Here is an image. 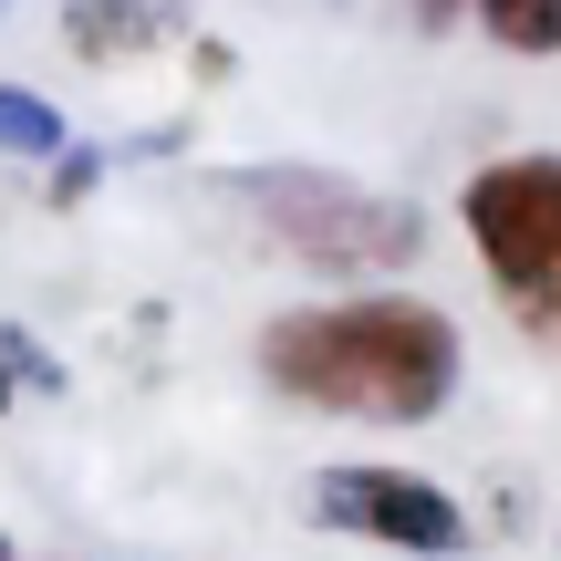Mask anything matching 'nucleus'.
Here are the masks:
<instances>
[{"label": "nucleus", "mask_w": 561, "mask_h": 561, "mask_svg": "<svg viewBox=\"0 0 561 561\" xmlns=\"http://www.w3.org/2000/svg\"><path fill=\"white\" fill-rule=\"evenodd\" d=\"M261 385L301 416H343V426H426L458 405L468 375V333L447 301L426 291H322V301H280L250 343Z\"/></svg>", "instance_id": "1"}, {"label": "nucleus", "mask_w": 561, "mask_h": 561, "mask_svg": "<svg viewBox=\"0 0 561 561\" xmlns=\"http://www.w3.org/2000/svg\"><path fill=\"white\" fill-rule=\"evenodd\" d=\"M229 198L291 271H322V280H396L426 250V219L405 198H375L354 178H322V167H250Z\"/></svg>", "instance_id": "2"}, {"label": "nucleus", "mask_w": 561, "mask_h": 561, "mask_svg": "<svg viewBox=\"0 0 561 561\" xmlns=\"http://www.w3.org/2000/svg\"><path fill=\"white\" fill-rule=\"evenodd\" d=\"M458 229L479 250L489 291L520 322H551V301H561V146H520V157L468 167Z\"/></svg>", "instance_id": "3"}, {"label": "nucleus", "mask_w": 561, "mask_h": 561, "mask_svg": "<svg viewBox=\"0 0 561 561\" xmlns=\"http://www.w3.org/2000/svg\"><path fill=\"white\" fill-rule=\"evenodd\" d=\"M312 520L343 530V541L405 551V561H468V551H479V530H468L458 489H437L426 468H396V458L322 468V479H312Z\"/></svg>", "instance_id": "4"}, {"label": "nucleus", "mask_w": 561, "mask_h": 561, "mask_svg": "<svg viewBox=\"0 0 561 561\" xmlns=\"http://www.w3.org/2000/svg\"><path fill=\"white\" fill-rule=\"evenodd\" d=\"M187 32L178 0H62V42L73 62H146Z\"/></svg>", "instance_id": "5"}, {"label": "nucleus", "mask_w": 561, "mask_h": 561, "mask_svg": "<svg viewBox=\"0 0 561 561\" xmlns=\"http://www.w3.org/2000/svg\"><path fill=\"white\" fill-rule=\"evenodd\" d=\"M468 21L520 62H561V0H468Z\"/></svg>", "instance_id": "6"}, {"label": "nucleus", "mask_w": 561, "mask_h": 561, "mask_svg": "<svg viewBox=\"0 0 561 561\" xmlns=\"http://www.w3.org/2000/svg\"><path fill=\"white\" fill-rule=\"evenodd\" d=\"M0 146H11V157H42V167L62 157V115L32 94V83H0Z\"/></svg>", "instance_id": "7"}, {"label": "nucleus", "mask_w": 561, "mask_h": 561, "mask_svg": "<svg viewBox=\"0 0 561 561\" xmlns=\"http://www.w3.org/2000/svg\"><path fill=\"white\" fill-rule=\"evenodd\" d=\"M94 178H104V157H94V146H62V157H53V208H73Z\"/></svg>", "instance_id": "8"}, {"label": "nucleus", "mask_w": 561, "mask_h": 561, "mask_svg": "<svg viewBox=\"0 0 561 561\" xmlns=\"http://www.w3.org/2000/svg\"><path fill=\"white\" fill-rule=\"evenodd\" d=\"M405 21H416L426 42H447V32H458V21H468V0H405Z\"/></svg>", "instance_id": "9"}, {"label": "nucleus", "mask_w": 561, "mask_h": 561, "mask_svg": "<svg viewBox=\"0 0 561 561\" xmlns=\"http://www.w3.org/2000/svg\"><path fill=\"white\" fill-rule=\"evenodd\" d=\"M187 73H198V83H229V42H187Z\"/></svg>", "instance_id": "10"}, {"label": "nucleus", "mask_w": 561, "mask_h": 561, "mask_svg": "<svg viewBox=\"0 0 561 561\" xmlns=\"http://www.w3.org/2000/svg\"><path fill=\"white\" fill-rule=\"evenodd\" d=\"M541 333H551V343H561V301H551V322H541Z\"/></svg>", "instance_id": "11"}, {"label": "nucleus", "mask_w": 561, "mask_h": 561, "mask_svg": "<svg viewBox=\"0 0 561 561\" xmlns=\"http://www.w3.org/2000/svg\"><path fill=\"white\" fill-rule=\"evenodd\" d=\"M0 405H11V375H0Z\"/></svg>", "instance_id": "12"}, {"label": "nucleus", "mask_w": 561, "mask_h": 561, "mask_svg": "<svg viewBox=\"0 0 561 561\" xmlns=\"http://www.w3.org/2000/svg\"><path fill=\"white\" fill-rule=\"evenodd\" d=\"M0 561H11V551H0Z\"/></svg>", "instance_id": "13"}]
</instances>
